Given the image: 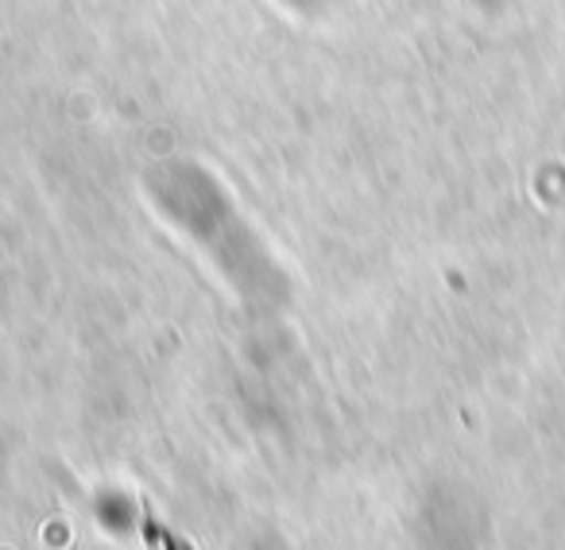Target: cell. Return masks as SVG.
Segmentation results:
<instances>
[{"label":"cell","instance_id":"6da1fadb","mask_svg":"<svg viewBox=\"0 0 565 550\" xmlns=\"http://www.w3.org/2000/svg\"><path fill=\"white\" fill-rule=\"evenodd\" d=\"M143 539H148L151 550H190L186 542H182L179 535L171 531V527L159 523L156 511H151V508H143Z\"/></svg>","mask_w":565,"mask_h":550}]
</instances>
